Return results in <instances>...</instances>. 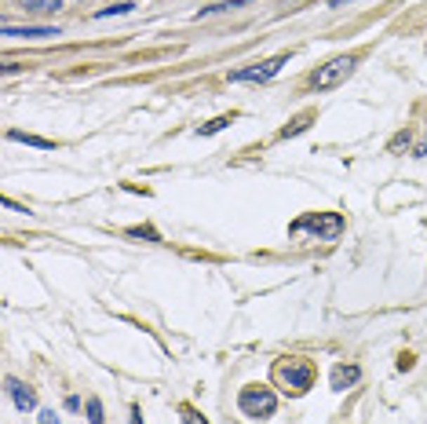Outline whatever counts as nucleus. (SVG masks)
<instances>
[{"mask_svg":"<svg viewBox=\"0 0 427 424\" xmlns=\"http://www.w3.org/2000/svg\"><path fill=\"white\" fill-rule=\"evenodd\" d=\"M314 377H318V370H314V362L303 359V355H285L274 362V384L282 388L289 399H300L314 388Z\"/></svg>","mask_w":427,"mask_h":424,"instance_id":"obj_1","label":"nucleus"},{"mask_svg":"<svg viewBox=\"0 0 427 424\" xmlns=\"http://www.w3.org/2000/svg\"><path fill=\"white\" fill-rule=\"evenodd\" d=\"M347 219L340 212H303L300 219H292L289 224V238H314V242H336V238L343 234Z\"/></svg>","mask_w":427,"mask_h":424,"instance_id":"obj_2","label":"nucleus"},{"mask_svg":"<svg viewBox=\"0 0 427 424\" xmlns=\"http://www.w3.org/2000/svg\"><path fill=\"white\" fill-rule=\"evenodd\" d=\"M355 70H358V55L355 51H350V55H332L325 66H318V70L310 73L307 88L310 91H332V88H340Z\"/></svg>","mask_w":427,"mask_h":424,"instance_id":"obj_3","label":"nucleus"},{"mask_svg":"<svg viewBox=\"0 0 427 424\" xmlns=\"http://www.w3.org/2000/svg\"><path fill=\"white\" fill-rule=\"evenodd\" d=\"M237 410L245 417H252V420H267L277 410V395H274V388H267V384H245V388L237 392Z\"/></svg>","mask_w":427,"mask_h":424,"instance_id":"obj_4","label":"nucleus"},{"mask_svg":"<svg viewBox=\"0 0 427 424\" xmlns=\"http://www.w3.org/2000/svg\"><path fill=\"white\" fill-rule=\"evenodd\" d=\"M292 59V51H282L274 59H263V63H252V66H241V70H230V81L234 84H267L282 73Z\"/></svg>","mask_w":427,"mask_h":424,"instance_id":"obj_5","label":"nucleus"},{"mask_svg":"<svg viewBox=\"0 0 427 424\" xmlns=\"http://www.w3.org/2000/svg\"><path fill=\"white\" fill-rule=\"evenodd\" d=\"M4 388H8V395H11V402H15L18 413H33L37 410V392L29 388V384H22L18 377H8Z\"/></svg>","mask_w":427,"mask_h":424,"instance_id":"obj_6","label":"nucleus"},{"mask_svg":"<svg viewBox=\"0 0 427 424\" xmlns=\"http://www.w3.org/2000/svg\"><path fill=\"white\" fill-rule=\"evenodd\" d=\"M358 380H362V366L336 362V366H332V373H329V388L332 392H347V388H355Z\"/></svg>","mask_w":427,"mask_h":424,"instance_id":"obj_7","label":"nucleus"},{"mask_svg":"<svg viewBox=\"0 0 427 424\" xmlns=\"http://www.w3.org/2000/svg\"><path fill=\"white\" fill-rule=\"evenodd\" d=\"M4 37H26V41H37V37H59V26H11L4 23L0 26Z\"/></svg>","mask_w":427,"mask_h":424,"instance_id":"obj_8","label":"nucleus"},{"mask_svg":"<svg viewBox=\"0 0 427 424\" xmlns=\"http://www.w3.org/2000/svg\"><path fill=\"white\" fill-rule=\"evenodd\" d=\"M314 117H318V114H314V110H303V114H296V117H292V121L282 128V132H277V139H296L300 132H307Z\"/></svg>","mask_w":427,"mask_h":424,"instance_id":"obj_9","label":"nucleus"},{"mask_svg":"<svg viewBox=\"0 0 427 424\" xmlns=\"http://www.w3.org/2000/svg\"><path fill=\"white\" fill-rule=\"evenodd\" d=\"M8 143H26V146H33V150H55V139L33 136V132H18V128H11V132H8Z\"/></svg>","mask_w":427,"mask_h":424,"instance_id":"obj_10","label":"nucleus"},{"mask_svg":"<svg viewBox=\"0 0 427 424\" xmlns=\"http://www.w3.org/2000/svg\"><path fill=\"white\" fill-rule=\"evenodd\" d=\"M234 121H237V114H234V110H230V114H219V117H212V121H205V124H197V136H201V139L219 136L223 128H230Z\"/></svg>","mask_w":427,"mask_h":424,"instance_id":"obj_11","label":"nucleus"},{"mask_svg":"<svg viewBox=\"0 0 427 424\" xmlns=\"http://www.w3.org/2000/svg\"><path fill=\"white\" fill-rule=\"evenodd\" d=\"M252 0H219V4H209V8H201L194 18H212V15H227V11H237V8H249Z\"/></svg>","mask_w":427,"mask_h":424,"instance_id":"obj_12","label":"nucleus"},{"mask_svg":"<svg viewBox=\"0 0 427 424\" xmlns=\"http://www.w3.org/2000/svg\"><path fill=\"white\" fill-rule=\"evenodd\" d=\"M18 8L29 15H55L63 8V0H18Z\"/></svg>","mask_w":427,"mask_h":424,"instance_id":"obj_13","label":"nucleus"},{"mask_svg":"<svg viewBox=\"0 0 427 424\" xmlns=\"http://www.w3.org/2000/svg\"><path fill=\"white\" fill-rule=\"evenodd\" d=\"M136 11V4H132V0H121V4H110V8H99L96 15H91V18H96V23H103V18H114V15H132Z\"/></svg>","mask_w":427,"mask_h":424,"instance_id":"obj_14","label":"nucleus"},{"mask_svg":"<svg viewBox=\"0 0 427 424\" xmlns=\"http://www.w3.org/2000/svg\"><path fill=\"white\" fill-rule=\"evenodd\" d=\"M84 413H88V424H106V410H103V399L99 395H88Z\"/></svg>","mask_w":427,"mask_h":424,"instance_id":"obj_15","label":"nucleus"},{"mask_svg":"<svg viewBox=\"0 0 427 424\" xmlns=\"http://www.w3.org/2000/svg\"><path fill=\"white\" fill-rule=\"evenodd\" d=\"M409 143H413V128H402V132L391 136V143H387V154H402V150H409Z\"/></svg>","mask_w":427,"mask_h":424,"instance_id":"obj_16","label":"nucleus"},{"mask_svg":"<svg viewBox=\"0 0 427 424\" xmlns=\"http://www.w3.org/2000/svg\"><path fill=\"white\" fill-rule=\"evenodd\" d=\"M179 417H183V424H209V417L201 413L197 406H190V402H183L179 406Z\"/></svg>","mask_w":427,"mask_h":424,"instance_id":"obj_17","label":"nucleus"},{"mask_svg":"<svg viewBox=\"0 0 427 424\" xmlns=\"http://www.w3.org/2000/svg\"><path fill=\"white\" fill-rule=\"evenodd\" d=\"M128 238H146V242H161V234H157L150 224H143V227H128Z\"/></svg>","mask_w":427,"mask_h":424,"instance_id":"obj_18","label":"nucleus"},{"mask_svg":"<svg viewBox=\"0 0 427 424\" xmlns=\"http://www.w3.org/2000/svg\"><path fill=\"white\" fill-rule=\"evenodd\" d=\"M37 424H63V420H59V413H55V410H41V413H37Z\"/></svg>","mask_w":427,"mask_h":424,"instance_id":"obj_19","label":"nucleus"},{"mask_svg":"<svg viewBox=\"0 0 427 424\" xmlns=\"http://www.w3.org/2000/svg\"><path fill=\"white\" fill-rule=\"evenodd\" d=\"M63 406H66L70 413H77V410H81V395H66V399H63Z\"/></svg>","mask_w":427,"mask_h":424,"instance_id":"obj_20","label":"nucleus"},{"mask_svg":"<svg viewBox=\"0 0 427 424\" xmlns=\"http://www.w3.org/2000/svg\"><path fill=\"white\" fill-rule=\"evenodd\" d=\"M398 370H402V373H405V370H413V355H409V352L398 355Z\"/></svg>","mask_w":427,"mask_h":424,"instance_id":"obj_21","label":"nucleus"},{"mask_svg":"<svg viewBox=\"0 0 427 424\" xmlns=\"http://www.w3.org/2000/svg\"><path fill=\"white\" fill-rule=\"evenodd\" d=\"M409 154H413V158H427V136H423V139H420V143L413 146V150H409Z\"/></svg>","mask_w":427,"mask_h":424,"instance_id":"obj_22","label":"nucleus"},{"mask_svg":"<svg viewBox=\"0 0 427 424\" xmlns=\"http://www.w3.org/2000/svg\"><path fill=\"white\" fill-rule=\"evenodd\" d=\"M128 424H143V410H139V406L128 410Z\"/></svg>","mask_w":427,"mask_h":424,"instance_id":"obj_23","label":"nucleus"},{"mask_svg":"<svg viewBox=\"0 0 427 424\" xmlns=\"http://www.w3.org/2000/svg\"><path fill=\"white\" fill-rule=\"evenodd\" d=\"M343 4H355V0H329V8H343Z\"/></svg>","mask_w":427,"mask_h":424,"instance_id":"obj_24","label":"nucleus"},{"mask_svg":"<svg viewBox=\"0 0 427 424\" xmlns=\"http://www.w3.org/2000/svg\"><path fill=\"white\" fill-rule=\"evenodd\" d=\"M77 4H84V0H77Z\"/></svg>","mask_w":427,"mask_h":424,"instance_id":"obj_25","label":"nucleus"}]
</instances>
